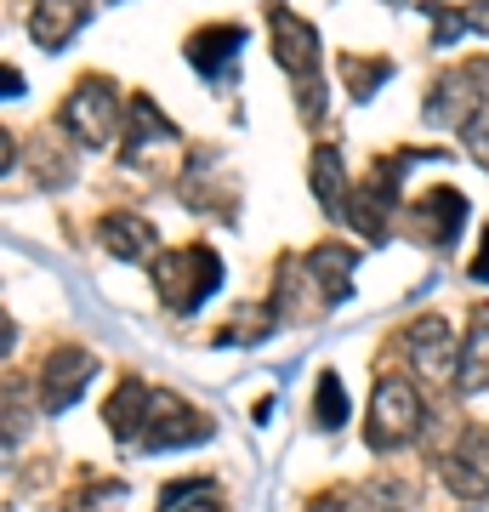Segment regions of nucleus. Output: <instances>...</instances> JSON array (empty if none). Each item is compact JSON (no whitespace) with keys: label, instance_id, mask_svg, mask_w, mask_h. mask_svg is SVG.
I'll return each mask as SVG.
<instances>
[{"label":"nucleus","instance_id":"obj_5","mask_svg":"<svg viewBox=\"0 0 489 512\" xmlns=\"http://www.w3.org/2000/svg\"><path fill=\"white\" fill-rule=\"evenodd\" d=\"M484 80L489 63H461V69L438 74L433 92H427V120L433 126H472L478 109H484Z\"/></svg>","mask_w":489,"mask_h":512},{"label":"nucleus","instance_id":"obj_13","mask_svg":"<svg viewBox=\"0 0 489 512\" xmlns=\"http://www.w3.org/2000/svg\"><path fill=\"white\" fill-rule=\"evenodd\" d=\"M302 268H308V279L319 285V302H342L347 291H353V268H359V256L347 251V245H313L308 256H302Z\"/></svg>","mask_w":489,"mask_h":512},{"label":"nucleus","instance_id":"obj_6","mask_svg":"<svg viewBox=\"0 0 489 512\" xmlns=\"http://www.w3.org/2000/svg\"><path fill=\"white\" fill-rule=\"evenodd\" d=\"M404 359H410V370L433 376V382L455 376V365H461V348H455L450 319H438V313H421V319H410V330H404Z\"/></svg>","mask_w":489,"mask_h":512},{"label":"nucleus","instance_id":"obj_22","mask_svg":"<svg viewBox=\"0 0 489 512\" xmlns=\"http://www.w3.org/2000/svg\"><path fill=\"white\" fill-rule=\"evenodd\" d=\"M126 484H91V490H80L69 501V512H131V501H126Z\"/></svg>","mask_w":489,"mask_h":512},{"label":"nucleus","instance_id":"obj_7","mask_svg":"<svg viewBox=\"0 0 489 512\" xmlns=\"http://www.w3.org/2000/svg\"><path fill=\"white\" fill-rule=\"evenodd\" d=\"M438 478H444V490L450 495H489V427H467L455 450H444L438 461Z\"/></svg>","mask_w":489,"mask_h":512},{"label":"nucleus","instance_id":"obj_2","mask_svg":"<svg viewBox=\"0 0 489 512\" xmlns=\"http://www.w3.org/2000/svg\"><path fill=\"white\" fill-rule=\"evenodd\" d=\"M273 57H279V69L302 86V114L319 120L325 114V86H319V35H313L308 18H296L285 6H273Z\"/></svg>","mask_w":489,"mask_h":512},{"label":"nucleus","instance_id":"obj_24","mask_svg":"<svg viewBox=\"0 0 489 512\" xmlns=\"http://www.w3.org/2000/svg\"><path fill=\"white\" fill-rule=\"evenodd\" d=\"M364 512H410V490L404 484H376L364 495Z\"/></svg>","mask_w":489,"mask_h":512},{"label":"nucleus","instance_id":"obj_17","mask_svg":"<svg viewBox=\"0 0 489 512\" xmlns=\"http://www.w3.org/2000/svg\"><path fill=\"white\" fill-rule=\"evenodd\" d=\"M313 194H319V205H325L330 217H342V205H347V165H342V148L336 143H319L313 148Z\"/></svg>","mask_w":489,"mask_h":512},{"label":"nucleus","instance_id":"obj_14","mask_svg":"<svg viewBox=\"0 0 489 512\" xmlns=\"http://www.w3.org/2000/svg\"><path fill=\"white\" fill-rule=\"evenodd\" d=\"M239 46H245V29H239V23H211V29H194L188 63H194L200 74H222L239 57Z\"/></svg>","mask_w":489,"mask_h":512},{"label":"nucleus","instance_id":"obj_4","mask_svg":"<svg viewBox=\"0 0 489 512\" xmlns=\"http://www.w3.org/2000/svg\"><path fill=\"white\" fill-rule=\"evenodd\" d=\"M63 126L74 131V143H86V148L114 143L120 137V92H114V80L86 74L69 92V103H63Z\"/></svg>","mask_w":489,"mask_h":512},{"label":"nucleus","instance_id":"obj_11","mask_svg":"<svg viewBox=\"0 0 489 512\" xmlns=\"http://www.w3.org/2000/svg\"><path fill=\"white\" fill-rule=\"evenodd\" d=\"M148 410H154V393H148V382L126 376V382L109 393V410H103V421H109V433H114L120 444H143Z\"/></svg>","mask_w":489,"mask_h":512},{"label":"nucleus","instance_id":"obj_20","mask_svg":"<svg viewBox=\"0 0 489 512\" xmlns=\"http://www.w3.org/2000/svg\"><path fill=\"white\" fill-rule=\"evenodd\" d=\"M313 421L325 427V433H336L347 421V387H342V376L336 370H325L319 376V393H313Z\"/></svg>","mask_w":489,"mask_h":512},{"label":"nucleus","instance_id":"obj_23","mask_svg":"<svg viewBox=\"0 0 489 512\" xmlns=\"http://www.w3.org/2000/svg\"><path fill=\"white\" fill-rule=\"evenodd\" d=\"M427 18H433V46H455V40L472 29L467 12H455V6H444V0H427Z\"/></svg>","mask_w":489,"mask_h":512},{"label":"nucleus","instance_id":"obj_25","mask_svg":"<svg viewBox=\"0 0 489 512\" xmlns=\"http://www.w3.org/2000/svg\"><path fill=\"white\" fill-rule=\"evenodd\" d=\"M472 279H484V285H489V228L478 234V256H472Z\"/></svg>","mask_w":489,"mask_h":512},{"label":"nucleus","instance_id":"obj_3","mask_svg":"<svg viewBox=\"0 0 489 512\" xmlns=\"http://www.w3.org/2000/svg\"><path fill=\"white\" fill-rule=\"evenodd\" d=\"M421 421H427V404L421 393L404 376H381L376 393H370V421H364V439L370 450H399L421 433Z\"/></svg>","mask_w":489,"mask_h":512},{"label":"nucleus","instance_id":"obj_16","mask_svg":"<svg viewBox=\"0 0 489 512\" xmlns=\"http://www.w3.org/2000/svg\"><path fill=\"white\" fill-rule=\"evenodd\" d=\"M455 387L461 393H484L489 387V308L472 313V330L461 342V365H455Z\"/></svg>","mask_w":489,"mask_h":512},{"label":"nucleus","instance_id":"obj_18","mask_svg":"<svg viewBox=\"0 0 489 512\" xmlns=\"http://www.w3.org/2000/svg\"><path fill=\"white\" fill-rule=\"evenodd\" d=\"M416 217L427 222V239H433V245H450V239L461 234V222H467V200H461L455 188H433V194L416 205Z\"/></svg>","mask_w":489,"mask_h":512},{"label":"nucleus","instance_id":"obj_27","mask_svg":"<svg viewBox=\"0 0 489 512\" xmlns=\"http://www.w3.org/2000/svg\"><path fill=\"white\" fill-rule=\"evenodd\" d=\"M171 512H222L217 501H205V495H194V501H182V507H171Z\"/></svg>","mask_w":489,"mask_h":512},{"label":"nucleus","instance_id":"obj_12","mask_svg":"<svg viewBox=\"0 0 489 512\" xmlns=\"http://www.w3.org/2000/svg\"><path fill=\"white\" fill-rule=\"evenodd\" d=\"M393 194H399V188H387L381 177H370L364 188H353V194H347L342 217L353 222L370 245H381V239H387V228H393V222H387V217H393Z\"/></svg>","mask_w":489,"mask_h":512},{"label":"nucleus","instance_id":"obj_8","mask_svg":"<svg viewBox=\"0 0 489 512\" xmlns=\"http://www.w3.org/2000/svg\"><path fill=\"white\" fill-rule=\"evenodd\" d=\"M211 439V416H200L188 399L177 393H154V410H148V450H177V444H200Z\"/></svg>","mask_w":489,"mask_h":512},{"label":"nucleus","instance_id":"obj_1","mask_svg":"<svg viewBox=\"0 0 489 512\" xmlns=\"http://www.w3.org/2000/svg\"><path fill=\"white\" fill-rule=\"evenodd\" d=\"M222 285V256L205 245H177V251L154 256V291L171 313H194L205 296H217Z\"/></svg>","mask_w":489,"mask_h":512},{"label":"nucleus","instance_id":"obj_26","mask_svg":"<svg viewBox=\"0 0 489 512\" xmlns=\"http://www.w3.org/2000/svg\"><path fill=\"white\" fill-rule=\"evenodd\" d=\"M467 23L478 29V35H489V0H472V6H467Z\"/></svg>","mask_w":489,"mask_h":512},{"label":"nucleus","instance_id":"obj_9","mask_svg":"<svg viewBox=\"0 0 489 512\" xmlns=\"http://www.w3.org/2000/svg\"><path fill=\"white\" fill-rule=\"evenodd\" d=\"M91 376H97V359H91L86 348H57L52 359H46V370H40V404H46V410H69V404L86 393Z\"/></svg>","mask_w":489,"mask_h":512},{"label":"nucleus","instance_id":"obj_15","mask_svg":"<svg viewBox=\"0 0 489 512\" xmlns=\"http://www.w3.org/2000/svg\"><path fill=\"white\" fill-rule=\"evenodd\" d=\"M103 245H109L114 256H126V262H143V256H154V245H160V234H154V222H143L137 211H114V217H103Z\"/></svg>","mask_w":489,"mask_h":512},{"label":"nucleus","instance_id":"obj_19","mask_svg":"<svg viewBox=\"0 0 489 512\" xmlns=\"http://www.w3.org/2000/svg\"><path fill=\"white\" fill-rule=\"evenodd\" d=\"M126 148L137 154V148H148V143H171L177 137V126L165 120L160 109H154V97H131V109H126Z\"/></svg>","mask_w":489,"mask_h":512},{"label":"nucleus","instance_id":"obj_21","mask_svg":"<svg viewBox=\"0 0 489 512\" xmlns=\"http://www.w3.org/2000/svg\"><path fill=\"white\" fill-rule=\"evenodd\" d=\"M342 74H347V86H353V97H370L393 74V63L387 57H342Z\"/></svg>","mask_w":489,"mask_h":512},{"label":"nucleus","instance_id":"obj_10","mask_svg":"<svg viewBox=\"0 0 489 512\" xmlns=\"http://www.w3.org/2000/svg\"><path fill=\"white\" fill-rule=\"evenodd\" d=\"M86 18H91V0H35L29 6V35L46 52H57V46H69L86 29Z\"/></svg>","mask_w":489,"mask_h":512}]
</instances>
